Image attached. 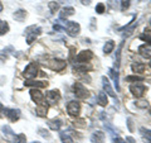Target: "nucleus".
Returning <instances> with one entry per match:
<instances>
[{
  "mask_svg": "<svg viewBox=\"0 0 151 143\" xmlns=\"http://www.w3.org/2000/svg\"><path fill=\"white\" fill-rule=\"evenodd\" d=\"M150 66H151V63H150Z\"/></svg>",
  "mask_w": 151,
  "mask_h": 143,
  "instance_id": "nucleus-46",
  "label": "nucleus"
},
{
  "mask_svg": "<svg viewBox=\"0 0 151 143\" xmlns=\"http://www.w3.org/2000/svg\"><path fill=\"white\" fill-rule=\"evenodd\" d=\"M91 142L92 143H103L105 142V133L101 131H96L92 133L91 136Z\"/></svg>",
  "mask_w": 151,
  "mask_h": 143,
  "instance_id": "nucleus-13",
  "label": "nucleus"
},
{
  "mask_svg": "<svg viewBox=\"0 0 151 143\" xmlns=\"http://www.w3.org/2000/svg\"><path fill=\"white\" fill-rule=\"evenodd\" d=\"M3 10V5H1V3H0V12Z\"/></svg>",
  "mask_w": 151,
  "mask_h": 143,
  "instance_id": "nucleus-42",
  "label": "nucleus"
},
{
  "mask_svg": "<svg viewBox=\"0 0 151 143\" xmlns=\"http://www.w3.org/2000/svg\"><path fill=\"white\" fill-rule=\"evenodd\" d=\"M64 28L69 37H77L79 34V32H81V26H79L77 22H70V20L65 22Z\"/></svg>",
  "mask_w": 151,
  "mask_h": 143,
  "instance_id": "nucleus-2",
  "label": "nucleus"
},
{
  "mask_svg": "<svg viewBox=\"0 0 151 143\" xmlns=\"http://www.w3.org/2000/svg\"><path fill=\"white\" fill-rule=\"evenodd\" d=\"M122 47H124V42H121L120 46H119V48H117L116 51V57H115V65H116V69H119L120 67V61H121V51H122Z\"/></svg>",
  "mask_w": 151,
  "mask_h": 143,
  "instance_id": "nucleus-26",
  "label": "nucleus"
},
{
  "mask_svg": "<svg viewBox=\"0 0 151 143\" xmlns=\"http://www.w3.org/2000/svg\"><path fill=\"white\" fill-rule=\"evenodd\" d=\"M102 86H103V90L106 91L107 95H110V96H112L113 99H116V94H115V91H113V89L111 86L110 80H108L106 76H102Z\"/></svg>",
  "mask_w": 151,
  "mask_h": 143,
  "instance_id": "nucleus-8",
  "label": "nucleus"
},
{
  "mask_svg": "<svg viewBox=\"0 0 151 143\" xmlns=\"http://www.w3.org/2000/svg\"><path fill=\"white\" fill-rule=\"evenodd\" d=\"M105 10H106V7H105V4H103V3H98L97 5H96V12L98 14L105 13Z\"/></svg>",
  "mask_w": 151,
  "mask_h": 143,
  "instance_id": "nucleus-34",
  "label": "nucleus"
},
{
  "mask_svg": "<svg viewBox=\"0 0 151 143\" xmlns=\"http://www.w3.org/2000/svg\"><path fill=\"white\" fill-rule=\"evenodd\" d=\"M74 14V8H72V7H64L63 9H62V12H60V18L62 19H67L68 17H72Z\"/></svg>",
  "mask_w": 151,
  "mask_h": 143,
  "instance_id": "nucleus-17",
  "label": "nucleus"
},
{
  "mask_svg": "<svg viewBox=\"0 0 151 143\" xmlns=\"http://www.w3.org/2000/svg\"><path fill=\"white\" fill-rule=\"evenodd\" d=\"M150 26H151V18H150Z\"/></svg>",
  "mask_w": 151,
  "mask_h": 143,
  "instance_id": "nucleus-44",
  "label": "nucleus"
},
{
  "mask_svg": "<svg viewBox=\"0 0 151 143\" xmlns=\"http://www.w3.org/2000/svg\"><path fill=\"white\" fill-rule=\"evenodd\" d=\"M150 114H151V109H150Z\"/></svg>",
  "mask_w": 151,
  "mask_h": 143,
  "instance_id": "nucleus-45",
  "label": "nucleus"
},
{
  "mask_svg": "<svg viewBox=\"0 0 151 143\" xmlns=\"http://www.w3.org/2000/svg\"><path fill=\"white\" fill-rule=\"evenodd\" d=\"M60 141H62V143H73L72 137H70L69 134H67L65 132L60 133Z\"/></svg>",
  "mask_w": 151,
  "mask_h": 143,
  "instance_id": "nucleus-29",
  "label": "nucleus"
},
{
  "mask_svg": "<svg viewBox=\"0 0 151 143\" xmlns=\"http://www.w3.org/2000/svg\"><path fill=\"white\" fill-rule=\"evenodd\" d=\"M25 17H27V12L23 10V9H20V10L14 13V18H15L17 20H19V22H23L25 19Z\"/></svg>",
  "mask_w": 151,
  "mask_h": 143,
  "instance_id": "nucleus-28",
  "label": "nucleus"
},
{
  "mask_svg": "<svg viewBox=\"0 0 151 143\" xmlns=\"http://www.w3.org/2000/svg\"><path fill=\"white\" fill-rule=\"evenodd\" d=\"M30 96H32V100L33 101H35L37 104H40V103H43V100H44V94L40 91V90H38V89H32L30 90Z\"/></svg>",
  "mask_w": 151,
  "mask_h": 143,
  "instance_id": "nucleus-11",
  "label": "nucleus"
},
{
  "mask_svg": "<svg viewBox=\"0 0 151 143\" xmlns=\"http://www.w3.org/2000/svg\"><path fill=\"white\" fill-rule=\"evenodd\" d=\"M49 9H50V12L52 13H55V12H58V9H59V3L58 1H50L49 3Z\"/></svg>",
  "mask_w": 151,
  "mask_h": 143,
  "instance_id": "nucleus-32",
  "label": "nucleus"
},
{
  "mask_svg": "<svg viewBox=\"0 0 151 143\" xmlns=\"http://www.w3.org/2000/svg\"><path fill=\"white\" fill-rule=\"evenodd\" d=\"M127 125H129V129H130V132L134 131V127H132V119H131V118L127 119Z\"/></svg>",
  "mask_w": 151,
  "mask_h": 143,
  "instance_id": "nucleus-39",
  "label": "nucleus"
},
{
  "mask_svg": "<svg viewBox=\"0 0 151 143\" xmlns=\"http://www.w3.org/2000/svg\"><path fill=\"white\" fill-rule=\"evenodd\" d=\"M38 72H39V67H38V65L35 62H32L25 67L23 75H24L25 79L32 80V79H35V76L38 75Z\"/></svg>",
  "mask_w": 151,
  "mask_h": 143,
  "instance_id": "nucleus-5",
  "label": "nucleus"
},
{
  "mask_svg": "<svg viewBox=\"0 0 151 143\" xmlns=\"http://www.w3.org/2000/svg\"><path fill=\"white\" fill-rule=\"evenodd\" d=\"M126 81H129V82H141V81H144V76H139V75H130L126 77Z\"/></svg>",
  "mask_w": 151,
  "mask_h": 143,
  "instance_id": "nucleus-27",
  "label": "nucleus"
},
{
  "mask_svg": "<svg viewBox=\"0 0 151 143\" xmlns=\"http://www.w3.org/2000/svg\"><path fill=\"white\" fill-rule=\"evenodd\" d=\"M3 131H4V133H5V136H6V139L14 142V138H15V133L13 132L12 128L9 127V125H4V127H3Z\"/></svg>",
  "mask_w": 151,
  "mask_h": 143,
  "instance_id": "nucleus-21",
  "label": "nucleus"
},
{
  "mask_svg": "<svg viewBox=\"0 0 151 143\" xmlns=\"http://www.w3.org/2000/svg\"><path fill=\"white\" fill-rule=\"evenodd\" d=\"M48 125L50 129H53V131H59L60 129V127L63 125V122L60 120V119H53V120H50L48 123Z\"/></svg>",
  "mask_w": 151,
  "mask_h": 143,
  "instance_id": "nucleus-20",
  "label": "nucleus"
},
{
  "mask_svg": "<svg viewBox=\"0 0 151 143\" xmlns=\"http://www.w3.org/2000/svg\"><path fill=\"white\" fill-rule=\"evenodd\" d=\"M49 67L54 71H62L65 67V62L62 60H52L49 62Z\"/></svg>",
  "mask_w": 151,
  "mask_h": 143,
  "instance_id": "nucleus-12",
  "label": "nucleus"
},
{
  "mask_svg": "<svg viewBox=\"0 0 151 143\" xmlns=\"http://www.w3.org/2000/svg\"><path fill=\"white\" fill-rule=\"evenodd\" d=\"M108 72H110V75L113 77V82H115V85H116V90L119 91V90H120V85H119V72H117V70L115 71L113 69H110V70H108Z\"/></svg>",
  "mask_w": 151,
  "mask_h": 143,
  "instance_id": "nucleus-25",
  "label": "nucleus"
},
{
  "mask_svg": "<svg viewBox=\"0 0 151 143\" xmlns=\"http://www.w3.org/2000/svg\"><path fill=\"white\" fill-rule=\"evenodd\" d=\"M139 51H140L141 56H144L145 58H151V46H146V45H144V46H141V47H140Z\"/></svg>",
  "mask_w": 151,
  "mask_h": 143,
  "instance_id": "nucleus-19",
  "label": "nucleus"
},
{
  "mask_svg": "<svg viewBox=\"0 0 151 143\" xmlns=\"http://www.w3.org/2000/svg\"><path fill=\"white\" fill-rule=\"evenodd\" d=\"M113 143H127V142L120 137H116V138H113Z\"/></svg>",
  "mask_w": 151,
  "mask_h": 143,
  "instance_id": "nucleus-38",
  "label": "nucleus"
},
{
  "mask_svg": "<svg viewBox=\"0 0 151 143\" xmlns=\"http://www.w3.org/2000/svg\"><path fill=\"white\" fill-rule=\"evenodd\" d=\"M140 133L141 136L144 137V139L147 142V143H151V129H146V128L141 127L140 128Z\"/></svg>",
  "mask_w": 151,
  "mask_h": 143,
  "instance_id": "nucleus-24",
  "label": "nucleus"
},
{
  "mask_svg": "<svg viewBox=\"0 0 151 143\" xmlns=\"http://www.w3.org/2000/svg\"><path fill=\"white\" fill-rule=\"evenodd\" d=\"M3 112L12 122H17L20 118V110L19 109H4Z\"/></svg>",
  "mask_w": 151,
  "mask_h": 143,
  "instance_id": "nucleus-10",
  "label": "nucleus"
},
{
  "mask_svg": "<svg viewBox=\"0 0 151 143\" xmlns=\"http://www.w3.org/2000/svg\"><path fill=\"white\" fill-rule=\"evenodd\" d=\"M39 134H40L42 137H44V138H50L49 132L45 131V129H43V128H40V129H39Z\"/></svg>",
  "mask_w": 151,
  "mask_h": 143,
  "instance_id": "nucleus-35",
  "label": "nucleus"
},
{
  "mask_svg": "<svg viewBox=\"0 0 151 143\" xmlns=\"http://www.w3.org/2000/svg\"><path fill=\"white\" fill-rule=\"evenodd\" d=\"M145 90H146L145 85L140 84V82H135V84H132L130 86L131 94L134 95V96H136V98H141V96H142V95L145 94Z\"/></svg>",
  "mask_w": 151,
  "mask_h": 143,
  "instance_id": "nucleus-7",
  "label": "nucleus"
},
{
  "mask_svg": "<svg viewBox=\"0 0 151 143\" xmlns=\"http://www.w3.org/2000/svg\"><path fill=\"white\" fill-rule=\"evenodd\" d=\"M79 1H81V3L83 4V5H89L92 0H79Z\"/></svg>",
  "mask_w": 151,
  "mask_h": 143,
  "instance_id": "nucleus-40",
  "label": "nucleus"
},
{
  "mask_svg": "<svg viewBox=\"0 0 151 143\" xmlns=\"http://www.w3.org/2000/svg\"><path fill=\"white\" fill-rule=\"evenodd\" d=\"M92 69V66L89 63H76L73 66V71H77V72H87Z\"/></svg>",
  "mask_w": 151,
  "mask_h": 143,
  "instance_id": "nucleus-15",
  "label": "nucleus"
},
{
  "mask_svg": "<svg viewBox=\"0 0 151 143\" xmlns=\"http://www.w3.org/2000/svg\"><path fill=\"white\" fill-rule=\"evenodd\" d=\"M130 4H131V0H121V10H126V9L130 8Z\"/></svg>",
  "mask_w": 151,
  "mask_h": 143,
  "instance_id": "nucleus-33",
  "label": "nucleus"
},
{
  "mask_svg": "<svg viewBox=\"0 0 151 143\" xmlns=\"http://www.w3.org/2000/svg\"><path fill=\"white\" fill-rule=\"evenodd\" d=\"M113 48H115V42H113L112 39L107 41L105 43V46H103V53H105V55H110L111 52L113 51Z\"/></svg>",
  "mask_w": 151,
  "mask_h": 143,
  "instance_id": "nucleus-22",
  "label": "nucleus"
},
{
  "mask_svg": "<svg viewBox=\"0 0 151 143\" xmlns=\"http://www.w3.org/2000/svg\"><path fill=\"white\" fill-rule=\"evenodd\" d=\"M67 112L70 117H78L81 113V104L76 100H72L67 104Z\"/></svg>",
  "mask_w": 151,
  "mask_h": 143,
  "instance_id": "nucleus-6",
  "label": "nucleus"
},
{
  "mask_svg": "<svg viewBox=\"0 0 151 143\" xmlns=\"http://www.w3.org/2000/svg\"><path fill=\"white\" fill-rule=\"evenodd\" d=\"M45 99L48 100L49 104H55L60 100V94H59L58 90H50V91L47 93Z\"/></svg>",
  "mask_w": 151,
  "mask_h": 143,
  "instance_id": "nucleus-9",
  "label": "nucleus"
},
{
  "mask_svg": "<svg viewBox=\"0 0 151 143\" xmlns=\"http://www.w3.org/2000/svg\"><path fill=\"white\" fill-rule=\"evenodd\" d=\"M97 103L100 104L101 107H106L107 104H108V99H107V94L106 93H103V91H101V93H98V95H97Z\"/></svg>",
  "mask_w": 151,
  "mask_h": 143,
  "instance_id": "nucleus-18",
  "label": "nucleus"
},
{
  "mask_svg": "<svg viewBox=\"0 0 151 143\" xmlns=\"http://www.w3.org/2000/svg\"><path fill=\"white\" fill-rule=\"evenodd\" d=\"M131 69H132V71H134L135 74H141V72H144V70H145V63L134 62L131 65Z\"/></svg>",
  "mask_w": 151,
  "mask_h": 143,
  "instance_id": "nucleus-23",
  "label": "nucleus"
},
{
  "mask_svg": "<svg viewBox=\"0 0 151 143\" xmlns=\"http://www.w3.org/2000/svg\"><path fill=\"white\" fill-rule=\"evenodd\" d=\"M35 113H37V115H39V117H45L47 113H48V105H47L45 103L38 104V107L35 109Z\"/></svg>",
  "mask_w": 151,
  "mask_h": 143,
  "instance_id": "nucleus-14",
  "label": "nucleus"
},
{
  "mask_svg": "<svg viewBox=\"0 0 151 143\" xmlns=\"http://www.w3.org/2000/svg\"><path fill=\"white\" fill-rule=\"evenodd\" d=\"M140 38H141V39H142V41L147 42V43L151 46V37H150L149 34H141V36H140Z\"/></svg>",
  "mask_w": 151,
  "mask_h": 143,
  "instance_id": "nucleus-36",
  "label": "nucleus"
},
{
  "mask_svg": "<svg viewBox=\"0 0 151 143\" xmlns=\"http://www.w3.org/2000/svg\"><path fill=\"white\" fill-rule=\"evenodd\" d=\"M25 86H33V88H47L48 86V82H44V81H32L28 80L24 82Z\"/></svg>",
  "mask_w": 151,
  "mask_h": 143,
  "instance_id": "nucleus-16",
  "label": "nucleus"
},
{
  "mask_svg": "<svg viewBox=\"0 0 151 143\" xmlns=\"http://www.w3.org/2000/svg\"><path fill=\"white\" fill-rule=\"evenodd\" d=\"M8 31H9L8 23L0 20V36H3V34H5V33H8Z\"/></svg>",
  "mask_w": 151,
  "mask_h": 143,
  "instance_id": "nucleus-30",
  "label": "nucleus"
},
{
  "mask_svg": "<svg viewBox=\"0 0 151 143\" xmlns=\"http://www.w3.org/2000/svg\"><path fill=\"white\" fill-rule=\"evenodd\" d=\"M92 57H93V53L91 50H84V51H81L76 56L74 62L76 63H88L89 61L92 60Z\"/></svg>",
  "mask_w": 151,
  "mask_h": 143,
  "instance_id": "nucleus-4",
  "label": "nucleus"
},
{
  "mask_svg": "<svg viewBox=\"0 0 151 143\" xmlns=\"http://www.w3.org/2000/svg\"><path fill=\"white\" fill-rule=\"evenodd\" d=\"M73 93L78 99H87L89 96V91L81 82H74L73 84Z\"/></svg>",
  "mask_w": 151,
  "mask_h": 143,
  "instance_id": "nucleus-3",
  "label": "nucleus"
},
{
  "mask_svg": "<svg viewBox=\"0 0 151 143\" xmlns=\"http://www.w3.org/2000/svg\"><path fill=\"white\" fill-rule=\"evenodd\" d=\"M126 142H129V143H136V141L132 137H126Z\"/></svg>",
  "mask_w": 151,
  "mask_h": 143,
  "instance_id": "nucleus-41",
  "label": "nucleus"
},
{
  "mask_svg": "<svg viewBox=\"0 0 151 143\" xmlns=\"http://www.w3.org/2000/svg\"><path fill=\"white\" fill-rule=\"evenodd\" d=\"M14 142H15V143H27V137H25V134L20 133V134L15 136V138H14Z\"/></svg>",
  "mask_w": 151,
  "mask_h": 143,
  "instance_id": "nucleus-31",
  "label": "nucleus"
},
{
  "mask_svg": "<svg viewBox=\"0 0 151 143\" xmlns=\"http://www.w3.org/2000/svg\"><path fill=\"white\" fill-rule=\"evenodd\" d=\"M32 143H40V142H37V141H34V142H32Z\"/></svg>",
  "mask_w": 151,
  "mask_h": 143,
  "instance_id": "nucleus-43",
  "label": "nucleus"
},
{
  "mask_svg": "<svg viewBox=\"0 0 151 143\" xmlns=\"http://www.w3.org/2000/svg\"><path fill=\"white\" fill-rule=\"evenodd\" d=\"M136 105H137L139 108H146L147 107V101H137Z\"/></svg>",
  "mask_w": 151,
  "mask_h": 143,
  "instance_id": "nucleus-37",
  "label": "nucleus"
},
{
  "mask_svg": "<svg viewBox=\"0 0 151 143\" xmlns=\"http://www.w3.org/2000/svg\"><path fill=\"white\" fill-rule=\"evenodd\" d=\"M42 33V28L40 27H35V26H30L25 29V34H27V43L32 45L35 41V38Z\"/></svg>",
  "mask_w": 151,
  "mask_h": 143,
  "instance_id": "nucleus-1",
  "label": "nucleus"
}]
</instances>
